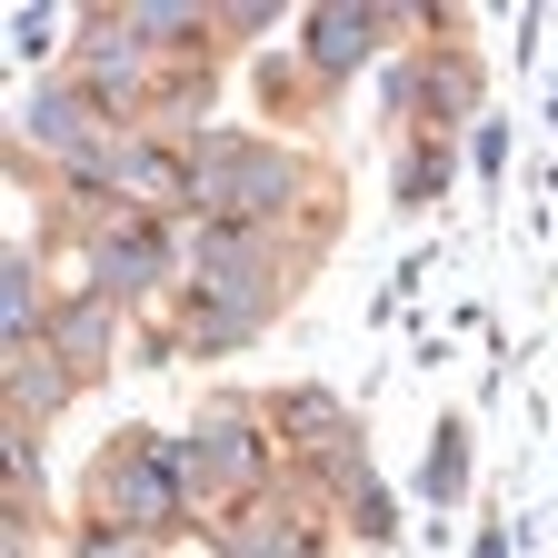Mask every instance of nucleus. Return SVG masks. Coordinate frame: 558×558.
<instances>
[{"label": "nucleus", "mask_w": 558, "mask_h": 558, "mask_svg": "<svg viewBox=\"0 0 558 558\" xmlns=\"http://www.w3.org/2000/svg\"><path fill=\"white\" fill-rule=\"evenodd\" d=\"M110 329H120V300H100V290H81L60 319H50V360L70 369V379H90V369H110Z\"/></svg>", "instance_id": "obj_7"}, {"label": "nucleus", "mask_w": 558, "mask_h": 558, "mask_svg": "<svg viewBox=\"0 0 558 558\" xmlns=\"http://www.w3.org/2000/svg\"><path fill=\"white\" fill-rule=\"evenodd\" d=\"M60 399H70V369L50 360V349H11V418H21V429L60 418Z\"/></svg>", "instance_id": "obj_8"}, {"label": "nucleus", "mask_w": 558, "mask_h": 558, "mask_svg": "<svg viewBox=\"0 0 558 558\" xmlns=\"http://www.w3.org/2000/svg\"><path fill=\"white\" fill-rule=\"evenodd\" d=\"M70 558H160V548L140 538V529H110V519H100V529H81V548H70Z\"/></svg>", "instance_id": "obj_14"}, {"label": "nucleus", "mask_w": 558, "mask_h": 558, "mask_svg": "<svg viewBox=\"0 0 558 558\" xmlns=\"http://www.w3.org/2000/svg\"><path fill=\"white\" fill-rule=\"evenodd\" d=\"M300 40H310V60L339 81V70H369V60H379V40H389V11L329 0V11H310V21H300Z\"/></svg>", "instance_id": "obj_6"}, {"label": "nucleus", "mask_w": 558, "mask_h": 558, "mask_svg": "<svg viewBox=\"0 0 558 558\" xmlns=\"http://www.w3.org/2000/svg\"><path fill=\"white\" fill-rule=\"evenodd\" d=\"M259 439H250V418L220 399V409H209L199 418V439L190 449H170V469H180V488H209V499H220V488H240V478H259Z\"/></svg>", "instance_id": "obj_4"}, {"label": "nucleus", "mask_w": 558, "mask_h": 558, "mask_svg": "<svg viewBox=\"0 0 558 558\" xmlns=\"http://www.w3.org/2000/svg\"><path fill=\"white\" fill-rule=\"evenodd\" d=\"M11 558H31V529H11Z\"/></svg>", "instance_id": "obj_16"}, {"label": "nucleus", "mask_w": 558, "mask_h": 558, "mask_svg": "<svg viewBox=\"0 0 558 558\" xmlns=\"http://www.w3.org/2000/svg\"><path fill=\"white\" fill-rule=\"evenodd\" d=\"M230 548H240V558H319V538H310V529H279L269 509H250V519L230 529Z\"/></svg>", "instance_id": "obj_10"}, {"label": "nucleus", "mask_w": 558, "mask_h": 558, "mask_svg": "<svg viewBox=\"0 0 558 558\" xmlns=\"http://www.w3.org/2000/svg\"><path fill=\"white\" fill-rule=\"evenodd\" d=\"M110 130H120V120H110V110H100L90 90H70V81H60V90H40V100L21 110V140H31V150H50L60 170H81V160L100 150Z\"/></svg>", "instance_id": "obj_5"}, {"label": "nucleus", "mask_w": 558, "mask_h": 558, "mask_svg": "<svg viewBox=\"0 0 558 558\" xmlns=\"http://www.w3.org/2000/svg\"><path fill=\"white\" fill-rule=\"evenodd\" d=\"M459 488H469V429L449 418V429H439V449H429V499H459Z\"/></svg>", "instance_id": "obj_11"}, {"label": "nucleus", "mask_w": 558, "mask_h": 558, "mask_svg": "<svg viewBox=\"0 0 558 558\" xmlns=\"http://www.w3.org/2000/svg\"><path fill=\"white\" fill-rule=\"evenodd\" d=\"M439 180H449V140H439V150H418V160L399 170V199H429Z\"/></svg>", "instance_id": "obj_15"}, {"label": "nucleus", "mask_w": 558, "mask_h": 558, "mask_svg": "<svg viewBox=\"0 0 558 558\" xmlns=\"http://www.w3.org/2000/svg\"><path fill=\"white\" fill-rule=\"evenodd\" d=\"M0 310H11V349H40V250L21 240L0 269Z\"/></svg>", "instance_id": "obj_9"}, {"label": "nucleus", "mask_w": 558, "mask_h": 558, "mask_svg": "<svg viewBox=\"0 0 558 558\" xmlns=\"http://www.w3.org/2000/svg\"><path fill=\"white\" fill-rule=\"evenodd\" d=\"M160 279H170V230L150 220V209H140V220L120 209L110 230H90V290H100V300L130 310V300H150Z\"/></svg>", "instance_id": "obj_3"}, {"label": "nucleus", "mask_w": 558, "mask_h": 558, "mask_svg": "<svg viewBox=\"0 0 558 558\" xmlns=\"http://www.w3.org/2000/svg\"><path fill=\"white\" fill-rule=\"evenodd\" d=\"M209 21L199 11H180V0H160V11H130V40H199Z\"/></svg>", "instance_id": "obj_12"}, {"label": "nucleus", "mask_w": 558, "mask_h": 558, "mask_svg": "<svg viewBox=\"0 0 558 558\" xmlns=\"http://www.w3.org/2000/svg\"><path fill=\"white\" fill-rule=\"evenodd\" d=\"M100 509H110V529H140V538H160V529H180V469H170V449H150V439H120L110 459H100Z\"/></svg>", "instance_id": "obj_2"}, {"label": "nucleus", "mask_w": 558, "mask_h": 558, "mask_svg": "<svg viewBox=\"0 0 558 558\" xmlns=\"http://www.w3.org/2000/svg\"><path fill=\"white\" fill-rule=\"evenodd\" d=\"M300 160L290 150H269V140H240V130H220V140H199L190 150V209L209 230H269L279 209L300 199Z\"/></svg>", "instance_id": "obj_1"}, {"label": "nucleus", "mask_w": 558, "mask_h": 558, "mask_svg": "<svg viewBox=\"0 0 558 558\" xmlns=\"http://www.w3.org/2000/svg\"><path fill=\"white\" fill-rule=\"evenodd\" d=\"M469 100H478V70H469V60H439V70H429V120H449V110H469Z\"/></svg>", "instance_id": "obj_13"}]
</instances>
